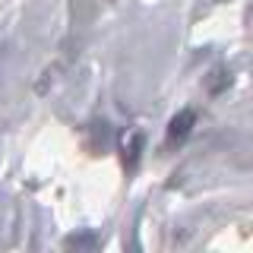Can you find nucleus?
<instances>
[{"label": "nucleus", "mask_w": 253, "mask_h": 253, "mask_svg": "<svg viewBox=\"0 0 253 253\" xmlns=\"http://www.w3.org/2000/svg\"><path fill=\"white\" fill-rule=\"evenodd\" d=\"M193 124H196V114L190 108L177 111V117L168 124V146H174V142H184L190 136V130H193Z\"/></svg>", "instance_id": "f257e3e1"}, {"label": "nucleus", "mask_w": 253, "mask_h": 253, "mask_svg": "<svg viewBox=\"0 0 253 253\" xmlns=\"http://www.w3.org/2000/svg\"><path fill=\"white\" fill-rule=\"evenodd\" d=\"M67 247L70 250H98V237L95 234H79V237H70Z\"/></svg>", "instance_id": "f03ea898"}]
</instances>
